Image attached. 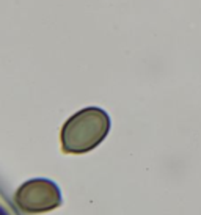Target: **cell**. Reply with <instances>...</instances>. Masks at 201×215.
Listing matches in <instances>:
<instances>
[{
	"label": "cell",
	"mask_w": 201,
	"mask_h": 215,
	"mask_svg": "<svg viewBox=\"0 0 201 215\" xmlns=\"http://www.w3.org/2000/svg\"><path fill=\"white\" fill-rule=\"evenodd\" d=\"M110 130V116L99 107L74 113L61 129V148L68 154H85L104 141Z\"/></svg>",
	"instance_id": "6da1fadb"
},
{
	"label": "cell",
	"mask_w": 201,
	"mask_h": 215,
	"mask_svg": "<svg viewBox=\"0 0 201 215\" xmlns=\"http://www.w3.org/2000/svg\"><path fill=\"white\" fill-rule=\"evenodd\" d=\"M16 203L30 214L49 212L61 204V193L58 185L49 179H30L19 187Z\"/></svg>",
	"instance_id": "7a4b0ae2"
}]
</instances>
